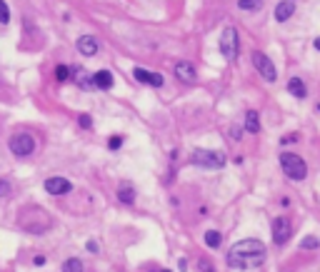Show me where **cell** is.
Segmentation results:
<instances>
[{"label": "cell", "instance_id": "obj_22", "mask_svg": "<svg viewBox=\"0 0 320 272\" xmlns=\"http://www.w3.org/2000/svg\"><path fill=\"white\" fill-rule=\"evenodd\" d=\"M0 23H3V25L10 23V10H8V5L3 3V0H0Z\"/></svg>", "mask_w": 320, "mask_h": 272}, {"label": "cell", "instance_id": "obj_30", "mask_svg": "<svg viewBox=\"0 0 320 272\" xmlns=\"http://www.w3.org/2000/svg\"><path fill=\"white\" fill-rule=\"evenodd\" d=\"M313 45H315V50H320V38H315V43H313Z\"/></svg>", "mask_w": 320, "mask_h": 272}, {"label": "cell", "instance_id": "obj_16", "mask_svg": "<svg viewBox=\"0 0 320 272\" xmlns=\"http://www.w3.org/2000/svg\"><path fill=\"white\" fill-rule=\"evenodd\" d=\"M238 8L245 10V13H255L263 8V0H238Z\"/></svg>", "mask_w": 320, "mask_h": 272}, {"label": "cell", "instance_id": "obj_21", "mask_svg": "<svg viewBox=\"0 0 320 272\" xmlns=\"http://www.w3.org/2000/svg\"><path fill=\"white\" fill-rule=\"evenodd\" d=\"M55 78H58L60 83H65V80L70 78V68H68V65H58V68H55Z\"/></svg>", "mask_w": 320, "mask_h": 272}, {"label": "cell", "instance_id": "obj_1", "mask_svg": "<svg viewBox=\"0 0 320 272\" xmlns=\"http://www.w3.org/2000/svg\"><path fill=\"white\" fill-rule=\"evenodd\" d=\"M225 262H228V267H235V270L260 267L265 262V245L260 240H240L230 247Z\"/></svg>", "mask_w": 320, "mask_h": 272}, {"label": "cell", "instance_id": "obj_9", "mask_svg": "<svg viewBox=\"0 0 320 272\" xmlns=\"http://www.w3.org/2000/svg\"><path fill=\"white\" fill-rule=\"evenodd\" d=\"M175 78L180 80V83H195V68L190 65V63H185V60H180V63H175Z\"/></svg>", "mask_w": 320, "mask_h": 272}, {"label": "cell", "instance_id": "obj_26", "mask_svg": "<svg viewBox=\"0 0 320 272\" xmlns=\"http://www.w3.org/2000/svg\"><path fill=\"white\" fill-rule=\"evenodd\" d=\"M120 145H123V137H120V135H113V137L108 140V147H110V150H120Z\"/></svg>", "mask_w": 320, "mask_h": 272}, {"label": "cell", "instance_id": "obj_15", "mask_svg": "<svg viewBox=\"0 0 320 272\" xmlns=\"http://www.w3.org/2000/svg\"><path fill=\"white\" fill-rule=\"evenodd\" d=\"M118 200H120L123 205H133V202H135V190H133L130 185H120V190H118Z\"/></svg>", "mask_w": 320, "mask_h": 272}, {"label": "cell", "instance_id": "obj_5", "mask_svg": "<svg viewBox=\"0 0 320 272\" xmlns=\"http://www.w3.org/2000/svg\"><path fill=\"white\" fill-rule=\"evenodd\" d=\"M10 150H13L18 157H28V155H33V150H35V140H33L28 133H15V135L10 137Z\"/></svg>", "mask_w": 320, "mask_h": 272}, {"label": "cell", "instance_id": "obj_20", "mask_svg": "<svg viewBox=\"0 0 320 272\" xmlns=\"http://www.w3.org/2000/svg\"><path fill=\"white\" fill-rule=\"evenodd\" d=\"M133 75H135L138 83H145V85H148V80H150V73H148L145 68H133Z\"/></svg>", "mask_w": 320, "mask_h": 272}, {"label": "cell", "instance_id": "obj_29", "mask_svg": "<svg viewBox=\"0 0 320 272\" xmlns=\"http://www.w3.org/2000/svg\"><path fill=\"white\" fill-rule=\"evenodd\" d=\"M88 250L90 252H98V242H88Z\"/></svg>", "mask_w": 320, "mask_h": 272}, {"label": "cell", "instance_id": "obj_8", "mask_svg": "<svg viewBox=\"0 0 320 272\" xmlns=\"http://www.w3.org/2000/svg\"><path fill=\"white\" fill-rule=\"evenodd\" d=\"M45 190H48L50 195H65V192H70L73 187H70V182H68L65 177H48V180H45Z\"/></svg>", "mask_w": 320, "mask_h": 272}, {"label": "cell", "instance_id": "obj_14", "mask_svg": "<svg viewBox=\"0 0 320 272\" xmlns=\"http://www.w3.org/2000/svg\"><path fill=\"white\" fill-rule=\"evenodd\" d=\"M245 133H260L258 110H248V113H245Z\"/></svg>", "mask_w": 320, "mask_h": 272}, {"label": "cell", "instance_id": "obj_7", "mask_svg": "<svg viewBox=\"0 0 320 272\" xmlns=\"http://www.w3.org/2000/svg\"><path fill=\"white\" fill-rule=\"evenodd\" d=\"M290 230H293V227H290V220H288V217H283V215L275 217V220H273V242H275V245H285V242L290 240Z\"/></svg>", "mask_w": 320, "mask_h": 272}, {"label": "cell", "instance_id": "obj_17", "mask_svg": "<svg viewBox=\"0 0 320 272\" xmlns=\"http://www.w3.org/2000/svg\"><path fill=\"white\" fill-rule=\"evenodd\" d=\"M70 78H75L80 88H93V78H88L85 70H80V68H75V73H70Z\"/></svg>", "mask_w": 320, "mask_h": 272}, {"label": "cell", "instance_id": "obj_27", "mask_svg": "<svg viewBox=\"0 0 320 272\" xmlns=\"http://www.w3.org/2000/svg\"><path fill=\"white\" fill-rule=\"evenodd\" d=\"M8 195H10V182L0 180V197H8Z\"/></svg>", "mask_w": 320, "mask_h": 272}, {"label": "cell", "instance_id": "obj_25", "mask_svg": "<svg viewBox=\"0 0 320 272\" xmlns=\"http://www.w3.org/2000/svg\"><path fill=\"white\" fill-rule=\"evenodd\" d=\"M78 123H80V128H85V130H88V128H93V118H90L88 113H83V115L78 118Z\"/></svg>", "mask_w": 320, "mask_h": 272}, {"label": "cell", "instance_id": "obj_24", "mask_svg": "<svg viewBox=\"0 0 320 272\" xmlns=\"http://www.w3.org/2000/svg\"><path fill=\"white\" fill-rule=\"evenodd\" d=\"M148 85H153V88H160V85H163V75H160V73H150V80H148Z\"/></svg>", "mask_w": 320, "mask_h": 272}, {"label": "cell", "instance_id": "obj_23", "mask_svg": "<svg viewBox=\"0 0 320 272\" xmlns=\"http://www.w3.org/2000/svg\"><path fill=\"white\" fill-rule=\"evenodd\" d=\"M320 242H318V237H303V242H300V247L303 250H315Z\"/></svg>", "mask_w": 320, "mask_h": 272}, {"label": "cell", "instance_id": "obj_11", "mask_svg": "<svg viewBox=\"0 0 320 272\" xmlns=\"http://www.w3.org/2000/svg\"><path fill=\"white\" fill-rule=\"evenodd\" d=\"M293 13H295L293 0H283V3L275 8V20H278V23H285V20H290V18H293Z\"/></svg>", "mask_w": 320, "mask_h": 272}, {"label": "cell", "instance_id": "obj_19", "mask_svg": "<svg viewBox=\"0 0 320 272\" xmlns=\"http://www.w3.org/2000/svg\"><path fill=\"white\" fill-rule=\"evenodd\" d=\"M80 270H83V262H80V260H75V257L63 262V272H80Z\"/></svg>", "mask_w": 320, "mask_h": 272}, {"label": "cell", "instance_id": "obj_10", "mask_svg": "<svg viewBox=\"0 0 320 272\" xmlns=\"http://www.w3.org/2000/svg\"><path fill=\"white\" fill-rule=\"evenodd\" d=\"M98 40L93 38V35H83V38H78V50L85 55V58H93V55H98Z\"/></svg>", "mask_w": 320, "mask_h": 272}, {"label": "cell", "instance_id": "obj_2", "mask_svg": "<svg viewBox=\"0 0 320 272\" xmlns=\"http://www.w3.org/2000/svg\"><path fill=\"white\" fill-rule=\"evenodd\" d=\"M280 167L290 180H305V175H308L305 160L298 157L295 152H280Z\"/></svg>", "mask_w": 320, "mask_h": 272}, {"label": "cell", "instance_id": "obj_28", "mask_svg": "<svg viewBox=\"0 0 320 272\" xmlns=\"http://www.w3.org/2000/svg\"><path fill=\"white\" fill-rule=\"evenodd\" d=\"M240 133H243V130H240V128H238V125H233V128H230V133H228V135H230V137H233V140H240V137H243V135H240Z\"/></svg>", "mask_w": 320, "mask_h": 272}, {"label": "cell", "instance_id": "obj_6", "mask_svg": "<svg viewBox=\"0 0 320 272\" xmlns=\"http://www.w3.org/2000/svg\"><path fill=\"white\" fill-rule=\"evenodd\" d=\"M253 65H255V70L263 75V80H270V83H273V80L278 78L275 65L270 63V58H268L265 53H260V50H258V53H253Z\"/></svg>", "mask_w": 320, "mask_h": 272}, {"label": "cell", "instance_id": "obj_13", "mask_svg": "<svg viewBox=\"0 0 320 272\" xmlns=\"http://www.w3.org/2000/svg\"><path fill=\"white\" fill-rule=\"evenodd\" d=\"M288 93L295 95V98H305L308 95V88H305V83L300 78H290L288 80Z\"/></svg>", "mask_w": 320, "mask_h": 272}, {"label": "cell", "instance_id": "obj_18", "mask_svg": "<svg viewBox=\"0 0 320 272\" xmlns=\"http://www.w3.org/2000/svg\"><path fill=\"white\" fill-rule=\"evenodd\" d=\"M220 242H223V235L218 230H208L205 232V245L208 247H220Z\"/></svg>", "mask_w": 320, "mask_h": 272}, {"label": "cell", "instance_id": "obj_3", "mask_svg": "<svg viewBox=\"0 0 320 272\" xmlns=\"http://www.w3.org/2000/svg\"><path fill=\"white\" fill-rule=\"evenodd\" d=\"M190 162L200 165V167H208V170H220V167H225L228 160H225L223 152H215V150H195Z\"/></svg>", "mask_w": 320, "mask_h": 272}, {"label": "cell", "instance_id": "obj_12", "mask_svg": "<svg viewBox=\"0 0 320 272\" xmlns=\"http://www.w3.org/2000/svg\"><path fill=\"white\" fill-rule=\"evenodd\" d=\"M93 85L100 88V90H110L113 88V73L110 70H98L93 75Z\"/></svg>", "mask_w": 320, "mask_h": 272}, {"label": "cell", "instance_id": "obj_4", "mask_svg": "<svg viewBox=\"0 0 320 272\" xmlns=\"http://www.w3.org/2000/svg\"><path fill=\"white\" fill-rule=\"evenodd\" d=\"M238 48H240V43H238V30H235L233 25H228V28L223 30V35H220V53H223V58L235 60V58H238Z\"/></svg>", "mask_w": 320, "mask_h": 272}]
</instances>
